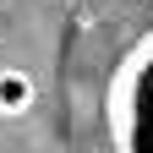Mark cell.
<instances>
[{"instance_id": "1", "label": "cell", "mask_w": 153, "mask_h": 153, "mask_svg": "<svg viewBox=\"0 0 153 153\" xmlns=\"http://www.w3.org/2000/svg\"><path fill=\"white\" fill-rule=\"evenodd\" d=\"M33 104H38V82L22 66H0V115L16 120V115H27Z\"/></svg>"}]
</instances>
